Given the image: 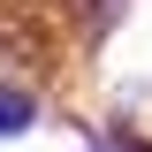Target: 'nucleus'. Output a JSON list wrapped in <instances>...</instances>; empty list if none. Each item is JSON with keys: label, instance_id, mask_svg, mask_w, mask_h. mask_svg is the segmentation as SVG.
<instances>
[{"label": "nucleus", "instance_id": "f257e3e1", "mask_svg": "<svg viewBox=\"0 0 152 152\" xmlns=\"http://www.w3.org/2000/svg\"><path fill=\"white\" fill-rule=\"evenodd\" d=\"M31 129V99L23 91H0V137H23Z\"/></svg>", "mask_w": 152, "mask_h": 152}]
</instances>
